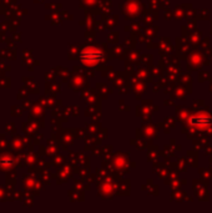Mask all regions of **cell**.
Wrapping results in <instances>:
<instances>
[{
    "mask_svg": "<svg viewBox=\"0 0 212 213\" xmlns=\"http://www.w3.org/2000/svg\"><path fill=\"white\" fill-rule=\"evenodd\" d=\"M191 125L198 126V127L210 126V125H212V117L210 115H196L191 119Z\"/></svg>",
    "mask_w": 212,
    "mask_h": 213,
    "instance_id": "6da1fadb",
    "label": "cell"
}]
</instances>
